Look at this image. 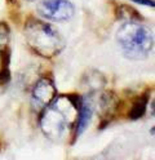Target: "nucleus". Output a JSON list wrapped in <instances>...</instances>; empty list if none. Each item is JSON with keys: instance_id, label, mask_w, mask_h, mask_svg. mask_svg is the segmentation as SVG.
I'll return each instance as SVG.
<instances>
[{"instance_id": "nucleus-2", "label": "nucleus", "mask_w": 155, "mask_h": 160, "mask_svg": "<svg viewBox=\"0 0 155 160\" xmlns=\"http://www.w3.org/2000/svg\"><path fill=\"white\" fill-rule=\"evenodd\" d=\"M25 38L30 49L44 57L53 58L65 48V39L50 23L40 19H30L25 25Z\"/></svg>"}, {"instance_id": "nucleus-6", "label": "nucleus", "mask_w": 155, "mask_h": 160, "mask_svg": "<svg viewBox=\"0 0 155 160\" xmlns=\"http://www.w3.org/2000/svg\"><path fill=\"white\" fill-rule=\"evenodd\" d=\"M92 118H93V101H92L90 97L85 96L83 99H80L79 114H78V119H76V123H75V133H74L72 143H74L83 134V132L88 128V125L92 122Z\"/></svg>"}, {"instance_id": "nucleus-3", "label": "nucleus", "mask_w": 155, "mask_h": 160, "mask_svg": "<svg viewBox=\"0 0 155 160\" xmlns=\"http://www.w3.org/2000/svg\"><path fill=\"white\" fill-rule=\"evenodd\" d=\"M116 40L124 57L131 61L147 58L154 47L151 30L141 22H124L118 28Z\"/></svg>"}, {"instance_id": "nucleus-1", "label": "nucleus", "mask_w": 155, "mask_h": 160, "mask_svg": "<svg viewBox=\"0 0 155 160\" xmlns=\"http://www.w3.org/2000/svg\"><path fill=\"white\" fill-rule=\"evenodd\" d=\"M80 99L76 94H57L40 115V129L52 141H59L75 127Z\"/></svg>"}, {"instance_id": "nucleus-11", "label": "nucleus", "mask_w": 155, "mask_h": 160, "mask_svg": "<svg viewBox=\"0 0 155 160\" xmlns=\"http://www.w3.org/2000/svg\"><path fill=\"white\" fill-rule=\"evenodd\" d=\"M8 40H9V27L5 22L0 21V51H3L7 47Z\"/></svg>"}, {"instance_id": "nucleus-13", "label": "nucleus", "mask_w": 155, "mask_h": 160, "mask_svg": "<svg viewBox=\"0 0 155 160\" xmlns=\"http://www.w3.org/2000/svg\"><path fill=\"white\" fill-rule=\"evenodd\" d=\"M7 2H8L9 4H16V3H17V0H7Z\"/></svg>"}, {"instance_id": "nucleus-14", "label": "nucleus", "mask_w": 155, "mask_h": 160, "mask_svg": "<svg viewBox=\"0 0 155 160\" xmlns=\"http://www.w3.org/2000/svg\"><path fill=\"white\" fill-rule=\"evenodd\" d=\"M27 2H35V0H27Z\"/></svg>"}, {"instance_id": "nucleus-4", "label": "nucleus", "mask_w": 155, "mask_h": 160, "mask_svg": "<svg viewBox=\"0 0 155 160\" xmlns=\"http://www.w3.org/2000/svg\"><path fill=\"white\" fill-rule=\"evenodd\" d=\"M38 13L47 21L67 22L75 14V7L70 0H40Z\"/></svg>"}, {"instance_id": "nucleus-9", "label": "nucleus", "mask_w": 155, "mask_h": 160, "mask_svg": "<svg viewBox=\"0 0 155 160\" xmlns=\"http://www.w3.org/2000/svg\"><path fill=\"white\" fill-rule=\"evenodd\" d=\"M147 102H149V96L145 94V96H141L138 97L137 99H134L133 103H132V107L129 110V114H128V118L131 120H137L140 118H142L146 112V108H147Z\"/></svg>"}, {"instance_id": "nucleus-7", "label": "nucleus", "mask_w": 155, "mask_h": 160, "mask_svg": "<svg viewBox=\"0 0 155 160\" xmlns=\"http://www.w3.org/2000/svg\"><path fill=\"white\" fill-rule=\"evenodd\" d=\"M100 102H101L100 106H101V110H102L101 123L103 125H107L111 122L112 116L115 115L116 107L119 105V99H118V97L115 96L114 92H106V93L102 94Z\"/></svg>"}, {"instance_id": "nucleus-10", "label": "nucleus", "mask_w": 155, "mask_h": 160, "mask_svg": "<svg viewBox=\"0 0 155 160\" xmlns=\"http://www.w3.org/2000/svg\"><path fill=\"white\" fill-rule=\"evenodd\" d=\"M3 59H2V67H0V84H8L10 80V70H9V57L10 53L8 49H3Z\"/></svg>"}, {"instance_id": "nucleus-12", "label": "nucleus", "mask_w": 155, "mask_h": 160, "mask_svg": "<svg viewBox=\"0 0 155 160\" xmlns=\"http://www.w3.org/2000/svg\"><path fill=\"white\" fill-rule=\"evenodd\" d=\"M131 2H134V3L145 5V7H151V8L155 7V3L152 2V0H131Z\"/></svg>"}, {"instance_id": "nucleus-5", "label": "nucleus", "mask_w": 155, "mask_h": 160, "mask_svg": "<svg viewBox=\"0 0 155 160\" xmlns=\"http://www.w3.org/2000/svg\"><path fill=\"white\" fill-rule=\"evenodd\" d=\"M57 96V88L50 78H41L38 80L33 89V94H31V102L33 106L36 108L43 110L45 106H48L53 98Z\"/></svg>"}, {"instance_id": "nucleus-8", "label": "nucleus", "mask_w": 155, "mask_h": 160, "mask_svg": "<svg viewBox=\"0 0 155 160\" xmlns=\"http://www.w3.org/2000/svg\"><path fill=\"white\" fill-rule=\"evenodd\" d=\"M116 17L124 22H142L143 21V17L136 11V9L129 7V5H126V4L118 7Z\"/></svg>"}]
</instances>
